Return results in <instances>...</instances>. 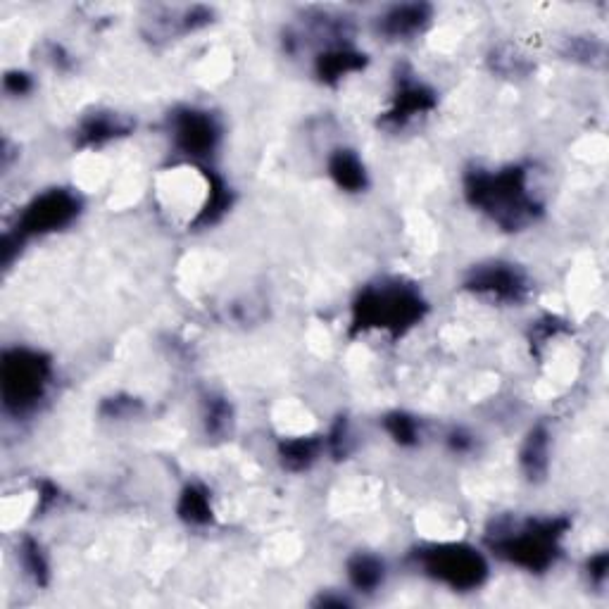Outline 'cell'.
<instances>
[{
	"instance_id": "5b68a950",
	"label": "cell",
	"mask_w": 609,
	"mask_h": 609,
	"mask_svg": "<svg viewBox=\"0 0 609 609\" xmlns=\"http://www.w3.org/2000/svg\"><path fill=\"white\" fill-rule=\"evenodd\" d=\"M217 127L205 112L186 110L174 117V141L186 155H207L217 143Z\"/></svg>"
},
{
	"instance_id": "ba28073f",
	"label": "cell",
	"mask_w": 609,
	"mask_h": 609,
	"mask_svg": "<svg viewBox=\"0 0 609 609\" xmlns=\"http://www.w3.org/2000/svg\"><path fill=\"white\" fill-rule=\"evenodd\" d=\"M426 8H419V5H405V8H395L391 15L384 20V27L388 34L393 36H407L412 31H417L426 22L424 15Z\"/></svg>"
},
{
	"instance_id": "52a82bcc",
	"label": "cell",
	"mask_w": 609,
	"mask_h": 609,
	"mask_svg": "<svg viewBox=\"0 0 609 609\" xmlns=\"http://www.w3.org/2000/svg\"><path fill=\"white\" fill-rule=\"evenodd\" d=\"M331 177L345 191H360V188H364V181H367L362 162L350 150H338L334 155V160H331Z\"/></svg>"
},
{
	"instance_id": "277c9868",
	"label": "cell",
	"mask_w": 609,
	"mask_h": 609,
	"mask_svg": "<svg viewBox=\"0 0 609 609\" xmlns=\"http://www.w3.org/2000/svg\"><path fill=\"white\" fill-rule=\"evenodd\" d=\"M422 303L417 295L407 291H386V293H367L360 305L364 322H374L379 326H405L419 317Z\"/></svg>"
},
{
	"instance_id": "6da1fadb",
	"label": "cell",
	"mask_w": 609,
	"mask_h": 609,
	"mask_svg": "<svg viewBox=\"0 0 609 609\" xmlns=\"http://www.w3.org/2000/svg\"><path fill=\"white\" fill-rule=\"evenodd\" d=\"M422 564L426 574L457 590L476 588L486 579V562L481 560L479 552L462 545H441L424 552Z\"/></svg>"
},
{
	"instance_id": "7a4b0ae2",
	"label": "cell",
	"mask_w": 609,
	"mask_h": 609,
	"mask_svg": "<svg viewBox=\"0 0 609 609\" xmlns=\"http://www.w3.org/2000/svg\"><path fill=\"white\" fill-rule=\"evenodd\" d=\"M48 369L46 362L39 360V355L17 350L15 355H8L3 372V393L5 403L17 410L34 405L41 398L43 386H46Z\"/></svg>"
},
{
	"instance_id": "8fae6325",
	"label": "cell",
	"mask_w": 609,
	"mask_h": 609,
	"mask_svg": "<svg viewBox=\"0 0 609 609\" xmlns=\"http://www.w3.org/2000/svg\"><path fill=\"white\" fill-rule=\"evenodd\" d=\"M388 429H391L395 441L400 443H412L414 436H417V424L405 414H395V417L388 419Z\"/></svg>"
},
{
	"instance_id": "3957f363",
	"label": "cell",
	"mask_w": 609,
	"mask_h": 609,
	"mask_svg": "<svg viewBox=\"0 0 609 609\" xmlns=\"http://www.w3.org/2000/svg\"><path fill=\"white\" fill-rule=\"evenodd\" d=\"M79 200L67 191H50L36 198L22 217V234H46L77 217Z\"/></svg>"
},
{
	"instance_id": "8992f818",
	"label": "cell",
	"mask_w": 609,
	"mask_h": 609,
	"mask_svg": "<svg viewBox=\"0 0 609 609\" xmlns=\"http://www.w3.org/2000/svg\"><path fill=\"white\" fill-rule=\"evenodd\" d=\"M474 288L476 291L491 293L500 300H519L526 286L517 272L498 265V267L486 269V272H481L479 276H476Z\"/></svg>"
},
{
	"instance_id": "30bf717a",
	"label": "cell",
	"mask_w": 609,
	"mask_h": 609,
	"mask_svg": "<svg viewBox=\"0 0 609 609\" xmlns=\"http://www.w3.org/2000/svg\"><path fill=\"white\" fill-rule=\"evenodd\" d=\"M181 512L188 521H207L210 519V502H207V495L196 491V488H188L184 493V500H181Z\"/></svg>"
},
{
	"instance_id": "9c48e42d",
	"label": "cell",
	"mask_w": 609,
	"mask_h": 609,
	"mask_svg": "<svg viewBox=\"0 0 609 609\" xmlns=\"http://www.w3.org/2000/svg\"><path fill=\"white\" fill-rule=\"evenodd\" d=\"M350 581L355 583V588L360 590H374L379 586L381 581H384V564L379 560H374V557H357V560L350 562Z\"/></svg>"
}]
</instances>
